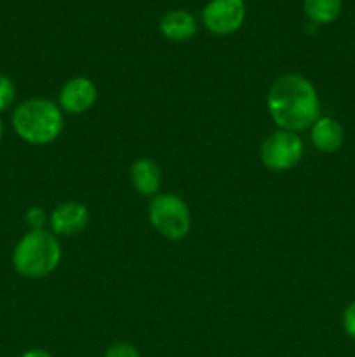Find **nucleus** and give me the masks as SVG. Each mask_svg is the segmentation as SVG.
Masks as SVG:
<instances>
[{"mask_svg":"<svg viewBox=\"0 0 355 357\" xmlns=\"http://www.w3.org/2000/svg\"><path fill=\"white\" fill-rule=\"evenodd\" d=\"M267 107L278 129L291 132L310 129L320 117L315 86L299 73H285L274 80L267 94Z\"/></svg>","mask_w":355,"mask_h":357,"instance_id":"f257e3e1","label":"nucleus"},{"mask_svg":"<svg viewBox=\"0 0 355 357\" xmlns=\"http://www.w3.org/2000/svg\"><path fill=\"white\" fill-rule=\"evenodd\" d=\"M65 119L54 101L28 98L13 112V129L23 142L42 146L54 142L63 131Z\"/></svg>","mask_w":355,"mask_h":357,"instance_id":"f03ea898","label":"nucleus"},{"mask_svg":"<svg viewBox=\"0 0 355 357\" xmlns=\"http://www.w3.org/2000/svg\"><path fill=\"white\" fill-rule=\"evenodd\" d=\"M61 261V244L47 229L28 230L13 250V267L21 278L42 279Z\"/></svg>","mask_w":355,"mask_h":357,"instance_id":"7ed1b4c3","label":"nucleus"},{"mask_svg":"<svg viewBox=\"0 0 355 357\" xmlns=\"http://www.w3.org/2000/svg\"><path fill=\"white\" fill-rule=\"evenodd\" d=\"M153 229L171 241H181L191 229V213L187 202L174 194H157L148 206Z\"/></svg>","mask_w":355,"mask_h":357,"instance_id":"20e7f679","label":"nucleus"},{"mask_svg":"<svg viewBox=\"0 0 355 357\" xmlns=\"http://www.w3.org/2000/svg\"><path fill=\"white\" fill-rule=\"evenodd\" d=\"M260 157L265 167L275 171V173L292 169L303 159L301 138L298 136V132L278 129L265 139L260 150Z\"/></svg>","mask_w":355,"mask_h":357,"instance_id":"39448f33","label":"nucleus"},{"mask_svg":"<svg viewBox=\"0 0 355 357\" xmlns=\"http://www.w3.org/2000/svg\"><path fill=\"white\" fill-rule=\"evenodd\" d=\"M202 20L211 33L225 37L242 26L246 3L244 0H211L202 13Z\"/></svg>","mask_w":355,"mask_h":357,"instance_id":"423d86ee","label":"nucleus"},{"mask_svg":"<svg viewBox=\"0 0 355 357\" xmlns=\"http://www.w3.org/2000/svg\"><path fill=\"white\" fill-rule=\"evenodd\" d=\"M97 100V87L89 77H73L59 91V108L70 115L89 112Z\"/></svg>","mask_w":355,"mask_h":357,"instance_id":"0eeeda50","label":"nucleus"},{"mask_svg":"<svg viewBox=\"0 0 355 357\" xmlns=\"http://www.w3.org/2000/svg\"><path fill=\"white\" fill-rule=\"evenodd\" d=\"M89 209L77 201L63 202L56 206L49 215V227L56 237H73L89 225Z\"/></svg>","mask_w":355,"mask_h":357,"instance_id":"6e6552de","label":"nucleus"},{"mask_svg":"<svg viewBox=\"0 0 355 357\" xmlns=\"http://www.w3.org/2000/svg\"><path fill=\"white\" fill-rule=\"evenodd\" d=\"M129 178L136 190L145 197H155L162 185V171L160 166L150 157H141L132 162Z\"/></svg>","mask_w":355,"mask_h":357,"instance_id":"1a4fd4ad","label":"nucleus"},{"mask_svg":"<svg viewBox=\"0 0 355 357\" xmlns=\"http://www.w3.org/2000/svg\"><path fill=\"white\" fill-rule=\"evenodd\" d=\"M310 138L315 149L324 153H334L343 146L345 131L333 117H319L310 128Z\"/></svg>","mask_w":355,"mask_h":357,"instance_id":"9d476101","label":"nucleus"},{"mask_svg":"<svg viewBox=\"0 0 355 357\" xmlns=\"http://www.w3.org/2000/svg\"><path fill=\"white\" fill-rule=\"evenodd\" d=\"M160 33L174 42H184L197 33V20L187 10H169L160 20Z\"/></svg>","mask_w":355,"mask_h":357,"instance_id":"9b49d317","label":"nucleus"},{"mask_svg":"<svg viewBox=\"0 0 355 357\" xmlns=\"http://www.w3.org/2000/svg\"><path fill=\"white\" fill-rule=\"evenodd\" d=\"M343 0H303V9L313 24H329L338 20Z\"/></svg>","mask_w":355,"mask_h":357,"instance_id":"f8f14e48","label":"nucleus"},{"mask_svg":"<svg viewBox=\"0 0 355 357\" xmlns=\"http://www.w3.org/2000/svg\"><path fill=\"white\" fill-rule=\"evenodd\" d=\"M16 84L9 75H0V114L9 110L16 100Z\"/></svg>","mask_w":355,"mask_h":357,"instance_id":"ddd939ff","label":"nucleus"},{"mask_svg":"<svg viewBox=\"0 0 355 357\" xmlns=\"http://www.w3.org/2000/svg\"><path fill=\"white\" fill-rule=\"evenodd\" d=\"M104 357H139V352L127 342H113L104 352Z\"/></svg>","mask_w":355,"mask_h":357,"instance_id":"4468645a","label":"nucleus"},{"mask_svg":"<svg viewBox=\"0 0 355 357\" xmlns=\"http://www.w3.org/2000/svg\"><path fill=\"white\" fill-rule=\"evenodd\" d=\"M24 220H26L28 225L31 227L30 230L35 229H44L45 223H49L47 215L42 208H30L26 213H24Z\"/></svg>","mask_w":355,"mask_h":357,"instance_id":"2eb2a0df","label":"nucleus"},{"mask_svg":"<svg viewBox=\"0 0 355 357\" xmlns=\"http://www.w3.org/2000/svg\"><path fill=\"white\" fill-rule=\"evenodd\" d=\"M343 330L352 340H355V302L345 309L343 312Z\"/></svg>","mask_w":355,"mask_h":357,"instance_id":"dca6fc26","label":"nucleus"},{"mask_svg":"<svg viewBox=\"0 0 355 357\" xmlns=\"http://www.w3.org/2000/svg\"><path fill=\"white\" fill-rule=\"evenodd\" d=\"M21 357H52V354H49L44 349H31V351H26Z\"/></svg>","mask_w":355,"mask_h":357,"instance_id":"f3484780","label":"nucleus"},{"mask_svg":"<svg viewBox=\"0 0 355 357\" xmlns=\"http://www.w3.org/2000/svg\"><path fill=\"white\" fill-rule=\"evenodd\" d=\"M2 138H3V122L2 119H0V142H2Z\"/></svg>","mask_w":355,"mask_h":357,"instance_id":"a211bd4d","label":"nucleus"}]
</instances>
